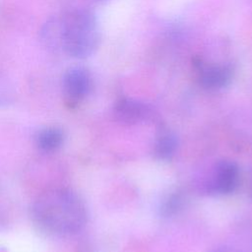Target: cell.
I'll use <instances>...</instances> for the list:
<instances>
[{
  "mask_svg": "<svg viewBox=\"0 0 252 252\" xmlns=\"http://www.w3.org/2000/svg\"><path fill=\"white\" fill-rule=\"evenodd\" d=\"M199 84L211 91H218L227 87L234 75V68L229 62H209L202 58L194 61Z\"/></svg>",
  "mask_w": 252,
  "mask_h": 252,
  "instance_id": "cell-4",
  "label": "cell"
},
{
  "mask_svg": "<svg viewBox=\"0 0 252 252\" xmlns=\"http://www.w3.org/2000/svg\"><path fill=\"white\" fill-rule=\"evenodd\" d=\"M93 78L90 71L82 66L70 67L62 78V91L69 105H77L91 93Z\"/></svg>",
  "mask_w": 252,
  "mask_h": 252,
  "instance_id": "cell-5",
  "label": "cell"
},
{
  "mask_svg": "<svg viewBox=\"0 0 252 252\" xmlns=\"http://www.w3.org/2000/svg\"><path fill=\"white\" fill-rule=\"evenodd\" d=\"M60 49L76 59L92 56L99 47L101 32L96 15L88 8H76L58 18Z\"/></svg>",
  "mask_w": 252,
  "mask_h": 252,
  "instance_id": "cell-2",
  "label": "cell"
},
{
  "mask_svg": "<svg viewBox=\"0 0 252 252\" xmlns=\"http://www.w3.org/2000/svg\"><path fill=\"white\" fill-rule=\"evenodd\" d=\"M239 183L240 169L237 163L229 159H220L210 167L199 186L208 195L224 196L235 192Z\"/></svg>",
  "mask_w": 252,
  "mask_h": 252,
  "instance_id": "cell-3",
  "label": "cell"
},
{
  "mask_svg": "<svg viewBox=\"0 0 252 252\" xmlns=\"http://www.w3.org/2000/svg\"><path fill=\"white\" fill-rule=\"evenodd\" d=\"M64 142V133L57 127H46L37 132L35 144L39 150L45 153L57 151Z\"/></svg>",
  "mask_w": 252,
  "mask_h": 252,
  "instance_id": "cell-9",
  "label": "cell"
},
{
  "mask_svg": "<svg viewBox=\"0 0 252 252\" xmlns=\"http://www.w3.org/2000/svg\"><path fill=\"white\" fill-rule=\"evenodd\" d=\"M210 252H242L237 248H233L230 246H219L211 250Z\"/></svg>",
  "mask_w": 252,
  "mask_h": 252,
  "instance_id": "cell-10",
  "label": "cell"
},
{
  "mask_svg": "<svg viewBox=\"0 0 252 252\" xmlns=\"http://www.w3.org/2000/svg\"><path fill=\"white\" fill-rule=\"evenodd\" d=\"M116 121L123 125H137L149 120L152 116L151 108L135 98L122 97L113 106Z\"/></svg>",
  "mask_w": 252,
  "mask_h": 252,
  "instance_id": "cell-6",
  "label": "cell"
},
{
  "mask_svg": "<svg viewBox=\"0 0 252 252\" xmlns=\"http://www.w3.org/2000/svg\"><path fill=\"white\" fill-rule=\"evenodd\" d=\"M186 202L187 197L182 190H171L160 199L158 206V215L161 218H171L183 210Z\"/></svg>",
  "mask_w": 252,
  "mask_h": 252,
  "instance_id": "cell-8",
  "label": "cell"
},
{
  "mask_svg": "<svg viewBox=\"0 0 252 252\" xmlns=\"http://www.w3.org/2000/svg\"><path fill=\"white\" fill-rule=\"evenodd\" d=\"M178 149V138L169 128L161 127L155 138L153 155L158 160H170Z\"/></svg>",
  "mask_w": 252,
  "mask_h": 252,
  "instance_id": "cell-7",
  "label": "cell"
},
{
  "mask_svg": "<svg viewBox=\"0 0 252 252\" xmlns=\"http://www.w3.org/2000/svg\"><path fill=\"white\" fill-rule=\"evenodd\" d=\"M32 218L43 231L58 236L80 232L88 220L87 208L70 189H52L42 193L32 207Z\"/></svg>",
  "mask_w": 252,
  "mask_h": 252,
  "instance_id": "cell-1",
  "label": "cell"
}]
</instances>
